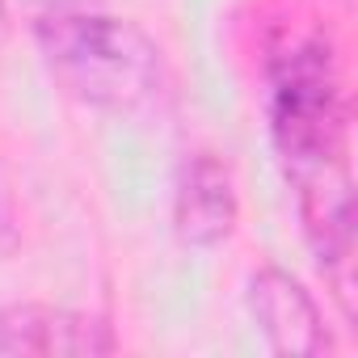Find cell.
<instances>
[{
  "label": "cell",
  "mask_w": 358,
  "mask_h": 358,
  "mask_svg": "<svg viewBox=\"0 0 358 358\" xmlns=\"http://www.w3.org/2000/svg\"><path fill=\"white\" fill-rule=\"evenodd\" d=\"M270 139L295 186L303 236L324 274L354 270V182H350V101L341 59L329 38L308 34L270 55L266 72Z\"/></svg>",
  "instance_id": "6da1fadb"
},
{
  "label": "cell",
  "mask_w": 358,
  "mask_h": 358,
  "mask_svg": "<svg viewBox=\"0 0 358 358\" xmlns=\"http://www.w3.org/2000/svg\"><path fill=\"white\" fill-rule=\"evenodd\" d=\"M34 38L55 85L80 106L135 122L173 110V68L135 22L97 9H55L34 22Z\"/></svg>",
  "instance_id": "7a4b0ae2"
},
{
  "label": "cell",
  "mask_w": 358,
  "mask_h": 358,
  "mask_svg": "<svg viewBox=\"0 0 358 358\" xmlns=\"http://www.w3.org/2000/svg\"><path fill=\"white\" fill-rule=\"evenodd\" d=\"M241 215L232 169L215 152H190L173 182V232L186 249H215L232 236Z\"/></svg>",
  "instance_id": "3957f363"
},
{
  "label": "cell",
  "mask_w": 358,
  "mask_h": 358,
  "mask_svg": "<svg viewBox=\"0 0 358 358\" xmlns=\"http://www.w3.org/2000/svg\"><path fill=\"white\" fill-rule=\"evenodd\" d=\"M118 337L106 316L51 308V303H9L0 308V354H34V358H93L114 354Z\"/></svg>",
  "instance_id": "277c9868"
},
{
  "label": "cell",
  "mask_w": 358,
  "mask_h": 358,
  "mask_svg": "<svg viewBox=\"0 0 358 358\" xmlns=\"http://www.w3.org/2000/svg\"><path fill=\"white\" fill-rule=\"evenodd\" d=\"M245 303H249V316L257 320V329L274 354L316 358L329 350V329L320 320L316 299L287 270H274V266L257 270L249 278Z\"/></svg>",
  "instance_id": "5b68a950"
},
{
  "label": "cell",
  "mask_w": 358,
  "mask_h": 358,
  "mask_svg": "<svg viewBox=\"0 0 358 358\" xmlns=\"http://www.w3.org/2000/svg\"><path fill=\"white\" fill-rule=\"evenodd\" d=\"M17 249V224H13V211L5 207V199H0V257Z\"/></svg>",
  "instance_id": "8992f818"
},
{
  "label": "cell",
  "mask_w": 358,
  "mask_h": 358,
  "mask_svg": "<svg viewBox=\"0 0 358 358\" xmlns=\"http://www.w3.org/2000/svg\"><path fill=\"white\" fill-rule=\"evenodd\" d=\"M0 34H5V0H0Z\"/></svg>",
  "instance_id": "52a82bcc"
}]
</instances>
